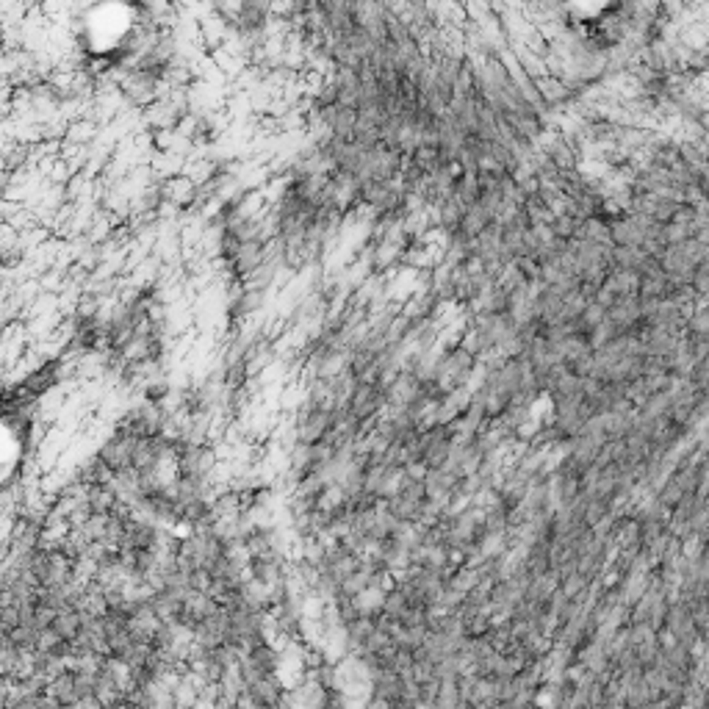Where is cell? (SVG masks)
Here are the masks:
<instances>
[{
    "label": "cell",
    "mask_w": 709,
    "mask_h": 709,
    "mask_svg": "<svg viewBox=\"0 0 709 709\" xmlns=\"http://www.w3.org/2000/svg\"><path fill=\"white\" fill-rule=\"evenodd\" d=\"M344 410L360 421H374L385 410V388L377 380H354L344 396Z\"/></svg>",
    "instance_id": "obj_1"
}]
</instances>
